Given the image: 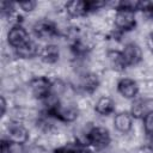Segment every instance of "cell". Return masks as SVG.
I'll return each instance as SVG.
<instances>
[{
    "mask_svg": "<svg viewBox=\"0 0 153 153\" xmlns=\"http://www.w3.org/2000/svg\"><path fill=\"white\" fill-rule=\"evenodd\" d=\"M48 115H50L54 118H57L61 122L65 123H72L74 122L79 116V109L75 104L65 100V102H56L48 109Z\"/></svg>",
    "mask_w": 153,
    "mask_h": 153,
    "instance_id": "6da1fadb",
    "label": "cell"
},
{
    "mask_svg": "<svg viewBox=\"0 0 153 153\" xmlns=\"http://www.w3.org/2000/svg\"><path fill=\"white\" fill-rule=\"evenodd\" d=\"M85 140L87 145L93 146L97 149H103L110 145L111 136L106 128L96 126L90 128L85 134Z\"/></svg>",
    "mask_w": 153,
    "mask_h": 153,
    "instance_id": "7a4b0ae2",
    "label": "cell"
},
{
    "mask_svg": "<svg viewBox=\"0 0 153 153\" xmlns=\"http://www.w3.org/2000/svg\"><path fill=\"white\" fill-rule=\"evenodd\" d=\"M29 88L31 94L36 99H48L51 96L53 91V82L47 76H35L29 82Z\"/></svg>",
    "mask_w": 153,
    "mask_h": 153,
    "instance_id": "3957f363",
    "label": "cell"
},
{
    "mask_svg": "<svg viewBox=\"0 0 153 153\" xmlns=\"http://www.w3.org/2000/svg\"><path fill=\"white\" fill-rule=\"evenodd\" d=\"M115 26L121 31H130L135 27L136 20H135V12L117 8L114 17Z\"/></svg>",
    "mask_w": 153,
    "mask_h": 153,
    "instance_id": "277c9868",
    "label": "cell"
},
{
    "mask_svg": "<svg viewBox=\"0 0 153 153\" xmlns=\"http://www.w3.org/2000/svg\"><path fill=\"white\" fill-rule=\"evenodd\" d=\"M7 42L12 48L19 49L30 42V37L27 31L22 25H13L7 32Z\"/></svg>",
    "mask_w": 153,
    "mask_h": 153,
    "instance_id": "5b68a950",
    "label": "cell"
},
{
    "mask_svg": "<svg viewBox=\"0 0 153 153\" xmlns=\"http://www.w3.org/2000/svg\"><path fill=\"white\" fill-rule=\"evenodd\" d=\"M33 31H35L36 36L42 39H49V38L55 37L56 35H59L57 26L48 19L37 20L33 25Z\"/></svg>",
    "mask_w": 153,
    "mask_h": 153,
    "instance_id": "8992f818",
    "label": "cell"
},
{
    "mask_svg": "<svg viewBox=\"0 0 153 153\" xmlns=\"http://www.w3.org/2000/svg\"><path fill=\"white\" fill-rule=\"evenodd\" d=\"M122 55H123V59H124L127 67L128 66H136L142 60V50L134 42L127 43L124 45V48L122 50Z\"/></svg>",
    "mask_w": 153,
    "mask_h": 153,
    "instance_id": "52a82bcc",
    "label": "cell"
},
{
    "mask_svg": "<svg viewBox=\"0 0 153 153\" xmlns=\"http://www.w3.org/2000/svg\"><path fill=\"white\" fill-rule=\"evenodd\" d=\"M76 86H78V88H80L81 91H84L86 93H92L99 86V79L92 72H84L79 75Z\"/></svg>",
    "mask_w": 153,
    "mask_h": 153,
    "instance_id": "ba28073f",
    "label": "cell"
},
{
    "mask_svg": "<svg viewBox=\"0 0 153 153\" xmlns=\"http://www.w3.org/2000/svg\"><path fill=\"white\" fill-rule=\"evenodd\" d=\"M7 133H8V140L18 143H25L29 140V131L27 129L20 124L19 122H11L7 126Z\"/></svg>",
    "mask_w": 153,
    "mask_h": 153,
    "instance_id": "9c48e42d",
    "label": "cell"
},
{
    "mask_svg": "<svg viewBox=\"0 0 153 153\" xmlns=\"http://www.w3.org/2000/svg\"><path fill=\"white\" fill-rule=\"evenodd\" d=\"M66 13L72 18H80L90 12L88 1L86 0H72L65 5Z\"/></svg>",
    "mask_w": 153,
    "mask_h": 153,
    "instance_id": "30bf717a",
    "label": "cell"
},
{
    "mask_svg": "<svg viewBox=\"0 0 153 153\" xmlns=\"http://www.w3.org/2000/svg\"><path fill=\"white\" fill-rule=\"evenodd\" d=\"M117 91L124 98H134L139 93V85L131 78H123L117 84Z\"/></svg>",
    "mask_w": 153,
    "mask_h": 153,
    "instance_id": "8fae6325",
    "label": "cell"
},
{
    "mask_svg": "<svg viewBox=\"0 0 153 153\" xmlns=\"http://www.w3.org/2000/svg\"><path fill=\"white\" fill-rule=\"evenodd\" d=\"M39 59L48 65L56 63L60 59V49L55 44H47L39 50Z\"/></svg>",
    "mask_w": 153,
    "mask_h": 153,
    "instance_id": "7c38bea8",
    "label": "cell"
},
{
    "mask_svg": "<svg viewBox=\"0 0 153 153\" xmlns=\"http://www.w3.org/2000/svg\"><path fill=\"white\" fill-rule=\"evenodd\" d=\"M114 127L117 131L127 134L133 128V118L128 112H118L114 118Z\"/></svg>",
    "mask_w": 153,
    "mask_h": 153,
    "instance_id": "4fadbf2b",
    "label": "cell"
},
{
    "mask_svg": "<svg viewBox=\"0 0 153 153\" xmlns=\"http://www.w3.org/2000/svg\"><path fill=\"white\" fill-rule=\"evenodd\" d=\"M94 111L100 116H108L115 111V102L108 96H102L94 104Z\"/></svg>",
    "mask_w": 153,
    "mask_h": 153,
    "instance_id": "5bb4252c",
    "label": "cell"
},
{
    "mask_svg": "<svg viewBox=\"0 0 153 153\" xmlns=\"http://www.w3.org/2000/svg\"><path fill=\"white\" fill-rule=\"evenodd\" d=\"M106 60H108L109 66L115 71H123L127 67L124 59H123V55H122V51L109 50L106 53Z\"/></svg>",
    "mask_w": 153,
    "mask_h": 153,
    "instance_id": "9a60e30c",
    "label": "cell"
},
{
    "mask_svg": "<svg viewBox=\"0 0 153 153\" xmlns=\"http://www.w3.org/2000/svg\"><path fill=\"white\" fill-rule=\"evenodd\" d=\"M16 51L20 59H31V57L39 55V49L37 47V44L32 41L27 42L25 45L20 47L19 49H16Z\"/></svg>",
    "mask_w": 153,
    "mask_h": 153,
    "instance_id": "2e32d148",
    "label": "cell"
},
{
    "mask_svg": "<svg viewBox=\"0 0 153 153\" xmlns=\"http://www.w3.org/2000/svg\"><path fill=\"white\" fill-rule=\"evenodd\" d=\"M130 111H131V116H134L136 118H140V117L143 118V116L149 111L148 110V102L146 99H136V100H134L133 104H131Z\"/></svg>",
    "mask_w": 153,
    "mask_h": 153,
    "instance_id": "e0dca14e",
    "label": "cell"
},
{
    "mask_svg": "<svg viewBox=\"0 0 153 153\" xmlns=\"http://www.w3.org/2000/svg\"><path fill=\"white\" fill-rule=\"evenodd\" d=\"M1 153H26V152L23 143H18L4 139L1 141Z\"/></svg>",
    "mask_w": 153,
    "mask_h": 153,
    "instance_id": "ac0fdd59",
    "label": "cell"
},
{
    "mask_svg": "<svg viewBox=\"0 0 153 153\" xmlns=\"http://www.w3.org/2000/svg\"><path fill=\"white\" fill-rule=\"evenodd\" d=\"M54 153H91L88 151H85L84 148L76 146V145H65L61 147H57Z\"/></svg>",
    "mask_w": 153,
    "mask_h": 153,
    "instance_id": "d6986e66",
    "label": "cell"
},
{
    "mask_svg": "<svg viewBox=\"0 0 153 153\" xmlns=\"http://www.w3.org/2000/svg\"><path fill=\"white\" fill-rule=\"evenodd\" d=\"M143 130L147 135L153 136V110H149L143 116Z\"/></svg>",
    "mask_w": 153,
    "mask_h": 153,
    "instance_id": "ffe728a7",
    "label": "cell"
},
{
    "mask_svg": "<svg viewBox=\"0 0 153 153\" xmlns=\"http://www.w3.org/2000/svg\"><path fill=\"white\" fill-rule=\"evenodd\" d=\"M18 6L24 11V12H31L36 8L37 6V2L36 1H32V0H27V1H20L18 2Z\"/></svg>",
    "mask_w": 153,
    "mask_h": 153,
    "instance_id": "44dd1931",
    "label": "cell"
},
{
    "mask_svg": "<svg viewBox=\"0 0 153 153\" xmlns=\"http://www.w3.org/2000/svg\"><path fill=\"white\" fill-rule=\"evenodd\" d=\"M1 13L2 16H11L13 12V2L10 1H1Z\"/></svg>",
    "mask_w": 153,
    "mask_h": 153,
    "instance_id": "7402d4cb",
    "label": "cell"
},
{
    "mask_svg": "<svg viewBox=\"0 0 153 153\" xmlns=\"http://www.w3.org/2000/svg\"><path fill=\"white\" fill-rule=\"evenodd\" d=\"M146 43H147V47H148V49H149V50L153 53V32H151V33L147 36Z\"/></svg>",
    "mask_w": 153,
    "mask_h": 153,
    "instance_id": "603a6c76",
    "label": "cell"
},
{
    "mask_svg": "<svg viewBox=\"0 0 153 153\" xmlns=\"http://www.w3.org/2000/svg\"><path fill=\"white\" fill-rule=\"evenodd\" d=\"M0 103H1V115L4 116V115H5V112H6V100H5V98H4V97H1V98H0Z\"/></svg>",
    "mask_w": 153,
    "mask_h": 153,
    "instance_id": "cb8c5ba5",
    "label": "cell"
},
{
    "mask_svg": "<svg viewBox=\"0 0 153 153\" xmlns=\"http://www.w3.org/2000/svg\"><path fill=\"white\" fill-rule=\"evenodd\" d=\"M152 151H153V136H152Z\"/></svg>",
    "mask_w": 153,
    "mask_h": 153,
    "instance_id": "d4e9b609",
    "label": "cell"
}]
</instances>
